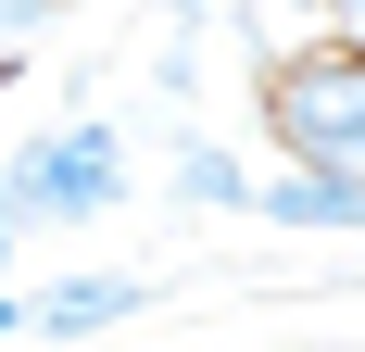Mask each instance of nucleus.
Here are the masks:
<instances>
[{
  "instance_id": "nucleus-1",
  "label": "nucleus",
  "mask_w": 365,
  "mask_h": 352,
  "mask_svg": "<svg viewBox=\"0 0 365 352\" xmlns=\"http://www.w3.org/2000/svg\"><path fill=\"white\" fill-rule=\"evenodd\" d=\"M126 139H113L101 113H63L51 139H13L0 151V227L13 239H51V227H101L126 202Z\"/></svg>"
},
{
  "instance_id": "nucleus-4",
  "label": "nucleus",
  "mask_w": 365,
  "mask_h": 352,
  "mask_svg": "<svg viewBox=\"0 0 365 352\" xmlns=\"http://www.w3.org/2000/svg\"><path fill=\"white\" fill-rule=\"evenodd\" d=\"M252 214H264V227H290V239H353V227H365V176L277 164V176H252Z\"/></svg>"
},
{
  "instance_id": "nucleus-6",
  "label": "nucleus",
  "mask_w": 365,
  "mask_h": 352,
  "mask_svg": "<svg viewBox=\"0 0 365 352\" xmlns=\"http://www.w3.org/2000/svg\"><path fill=\"white\" fill-rule=\"evenodd\" d=\"M0 340H26V289H13V277H0Z\"/></svg>"
},
{
  "instance_id": "nucleus-9",
  "label": "nucleus",
  "mask_w": 365,
  "mask_h": 352,
  "mask_svg": "<svg viewBox=\"0 0 365 352\" xmlns=\"http://www.w3.org/2000/svg\"><path fill=\"white\" fill-rule=\"evenodd\" d=\"M0 277H13V227H0Z\"/></svg>"
},
{
  "instance_id": "nucleus-3",
  "label": "nucleus",
  "mask_w": 365,
  "mask_h": 352,
  "mask_svg": "<svg viewBox=\"0 0 365 352\" xmlns=\"http://www.w3.org/2000/svg\"><path fill=\"white\" fill-rule=\"evenodd\" d=\"M139 315H151V277H126V264L26 289V340H101V327H139Z\"/></svg>"
},
{
  "instance_id": "nucleus-7",
  "label": "nucleus",
  "mask_w": 365,
  "mask_h": 352,
  "mask_svg": "<svg viewBox=\"0 0 365 352\" xmlns=\"http://www.w3.org/2000/svg\"><path fill=\"white\" fill-rule=\"evenodd\" d=\"M277 13H315V0H277ZM328 26H340V38H353V0H328Z\"/></svg>"
},
{
  "instance_id": "nucleus-2",
  "label": "nucleus",
  "mask_w": 365,
  "mask_h": 352,
  "mask_svg": "<svg viewBox=\"0 0 365 352\" xmlns=\"http://www.w3.org/2000/svg\"><path fill=\"white\" fill-rule=\"evenodd\" d=\"M264 139L277 164H328V176H365V51L353 38H290L264 63Z\"/></svg>"
},
{
  "instance_id": "nucleus-5",
  "label": "nucleus",
  "mask_w": 365,
  "mask_h": 352,
  "mask_svg": "<svg viewBox=\"0 0 365 352\" xmlns=\"http://www.w3.org/2000/svg\"><path fill=\"white\" fill-rule=\"evenodd\" d=\"M164 176H177V202H202V214H240V202H252V164H240L227 139H177Z\"/></svg>"
},
{
  "instance_id": "nucleus-8",
  "label": "nucleus",
  "mask_w": 365,
  "mask_h": 352,
  "mask_svg": "<svg viewBox=\"0 0 365 352\" xmlns=\"http://www.w3.org/2000/svg\"><path fill=\"white\" fill-rule=\"evenodd\" d=\"M164 13H177V26H202V13H215V0H164Z\"/></svg>"
}]
</instances>
